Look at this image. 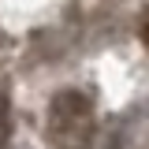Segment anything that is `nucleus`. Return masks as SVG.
<instances>
[{"instance_id":"1","label":"nucleus","mask_w":149,"mask_h":149,"mask_svg":"<svg viewBox=\"0 0 149 149\" xmlns=\"http://www.w3.org/2000/svg\"><path fill=\"white\" fill-rule=\"evenodd\" d=\"M142 41L149 45V11H146V19H142Z\"/></svg>"}]
</instances>
